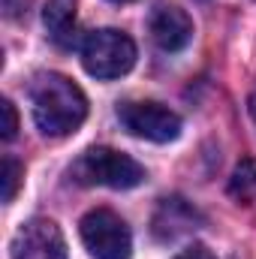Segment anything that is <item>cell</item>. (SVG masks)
Wrapping results in <instances>:
<instances>
[{
	"label": "cell",
	"instance_id": "ba28073f",
	"mask_svg": "<svg viewBox=\"0 0 256 259\" xmlns=\"http://www.w3.org/2000/svg\"><path fill=\"white\" fill-rule=\"evenodd\" d=\"M196 223V211L181 199H166L154 217V232L160 238H178L184 232H190V226ZM196 229V226H193Z\"/></svg>",
	"mask_w": 256,
	"mask_h": 259
},
{
	"label": "cell",
	"instance_id": "8992f818",
	"mask_svg": "<svg viewBox=\"0 0 256 259\" xmlns=\"http://www.w3.org/2000/svg\"><path fill=\"white\" fill-rule=\"evenodd\" d=\"M12 259H66L64 232L55 220L33 217L12 238Z\"/></svg>",
	"mask_w": 256,
	"mask_h": 259
},
{
	"label": "cell",
	"instance_id": "4fadbf2b",
	"mask_svg": "<svg viewBox=\"0 0 256 259\" xmlns=\"http://www.w3.org/2000/svg\"><path fill=\"white\" fill-rule=\"evenodd\" d=\"M175 259H214V253H211L208 247H202V244H193L187 250H181Z\"/></svg>",
	"mask_w": 256,
	"mask_h": 259
},
{
	"label": "cell",
	"instance_id": "6da1fadb",
	"mask_svg": "<svg viewBox=\"0 0 256 259\" xmlns=\"http://www.w3.org/2000/svg\"><path fill=\"white\" fill-rule=\"evenodd\" d=\"M30 109L36 127L52 139H61L84 124L88 97L72 78L61 72H42L30 88Z\"/></svg>",
	"mask_w": 256,
	"mask_h": 259
},
{
	"label": "cell",
	"instance_id": "5b68a950",
	"mask_svg": "<svg viewBox=\"0 0 256 259\" xmlns=\"http://www.w3.org/2000/svg\"><path fill=\"white\" fill-rule=\"evenodd\" d=\"M118 118H121V124L133 136L148 139V142H157V145L175 142L181 136V118L172 109H166L160 103H151V100L121 103L118 106Z\"/></svg>",
	"mask_w": 256,
	"mask_h": 259
},
{
	"label": "cell",
	"instance_id": "8fae6325",
	"mask_svg": "<svg viewBox=\"0 0 256 259\" xmlns=\"http://www.w3.org/2000/svg\"><path fill=\"white\" fill-rule=\"evenodd\" d=\"M21 178H24V169L21 163H15L12 157L3 160V202H12L18 187H21Z\"/></svg>",
	"mask_w": 256,
	"mask_h": 259
},
{
	"label": "cell",
	"instance_id": "7a4b0ae2",
	"mask_svg": "<svg viewBox=\"0 0 256 259\" xmlns=\"http://www.w3.org/2000/svg\"><path fill=\"white\" fill-rule=\"evenodd\" d=\"M69 175L75 184H84V187L130 190V187H139L145 181V166L115 148H88L72 163Z\"/></svg>",
	"mask_w": 256,
	"mask_h": 259
},
{
	"label": "cell",
	"instance_id": "277c9868",
	"mask_svg": "<svg viewBox=\"0 0 256 259\" xmlns=\"http://www.w3.org/2000/svg\"><path fill=\"white\" fill-rule=\"evenodd\" d=\"M78 232H81V244L94 259H130L133 253L130 226L109 208H97L84 214Z\"/></svg>",
	"mask_w": 256,
	"mask_h": 259
},
{
	"label": "cell",
	"instance_id": "5bb4252c",
	"mask_svg": "<svg viewBox=\"0 0 256 259\" xmlns=\"http://www.w3.org/2000/svg\"><path fill=\"white\" fill-rule=\"evenodd\" d=\"M247 109H250V118L256 121V91L250 94V103H247Z\"/></svg>",
	"mask_w": 256,
	"mask_h": 259
},
{
	"label": "cell",
	"instance_id": "9c48e42d",
	"mask_svg": "<svg viewBox=\"0 0 256 259\" xmlns=\"http://www.w3.org/2000/svg\"><path fill=\"white\" fill-rule=\"evenodd\" d=\"M42 21H46L52 42H58L64 49L72 46V39H75V3L72 0H49Z\"/></svg>",
	"mask_w": 256,
	"mask_h": 259
},
{
	"label": "cell",
	"instance_id": "9a60e30c",
	"mask_svg": "<svg viewBox=\"0 0 256 259\" xmlns=\"http://www.w3.org/2000/svg\"><path fill=\"white\" fill-rule=\"evenodd\" d=\"M112 3H130V0H112Z\"/></svg>",
	"mask_w": 256,
	"mask_h": 259
},
{
	"label": "cell",
	"instance_id": "52a82bcc",
	"mask_svg": "<svg viewBox=\"0 0 256 259\" xmlns=\"http://www.w3.org/2000/svg\"><path fill=\"white\" fill-rule=\"evenodd\" d=\"M151 39L163 52H181L193 39V21L181 6H160L151 15Z\"/></svg>",
	"mask_w": 256,
	"mask_h": 259
},
{
	"label": "cell",
	"instance_id": "30bf717a",
	"mask_svg": "<svg viewBox=\"0 0 256 259\" xmlns=\"http://www.w3.org/2000/svg\"><path fill=\"white\" fill-rule=\"evenodd\" d=\"M229 193L235 196L238 202H250L256 196V160L253 157H244V160L232 169Z\"/></svg>",
	"mask_w": 256,
	"mask_h": 259
},
{
	"label": "cell",
	"instance_id": "7c38bea8",
	"mask_svg": "<svg viewBox=\"0 0 256 259\" xmlns=\"http://www.w3.org/2000/svg\"><path fill=\"white\" fill-rule=\"evenodd\" d=\"M0 115H3V127H0L3 133H0V136L9 142V139L15 136V130H18V115H15V106H12L9 100H3V103H0Z\"/></svg>",
	"mask_w": 256,
	"mask_h": 259
},
{
	"label": "cell",
	"instance_id": "3957f363",
	"mask_svg": "<svg viewBox=\"0 0 256 259\" xmlns=\"http://www.w3.org/2000/svg\"><path fill=\"white\" fill-rule=\"evenodd\" d=\"M136 64V42L124 30L103 27L84 36L81 42V66L94 78H121Z\"/></svg>",
	"mask_w": 256,
	"mask_h": 259
}]
</instances>
